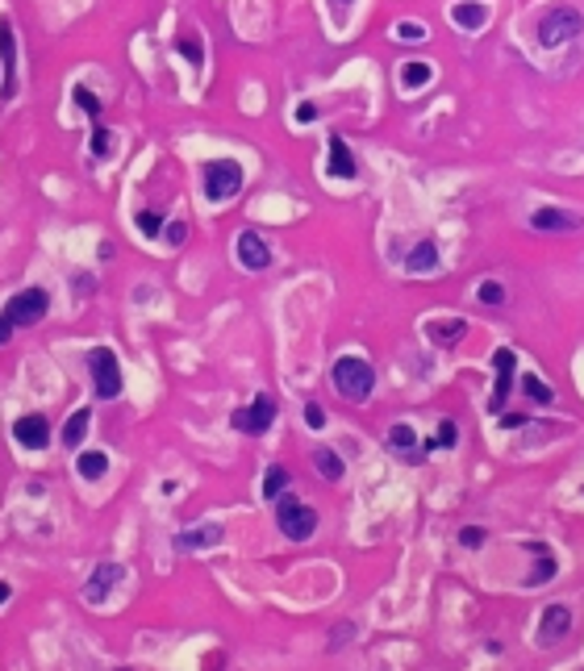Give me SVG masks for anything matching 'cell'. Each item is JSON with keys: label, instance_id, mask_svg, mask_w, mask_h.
Returning <instances> with one entry per match:
<instances>
[{"label": "cell", "instance_id": "6da1fadb", "mask_svg": "<svg viewBox=\"0 0 584 671\" xmlns=\"http://www.w3.org/2000/svg\"><path fill=\"white\" fill-rule=\"evenodd\" d=\"M372 383H376V372H372V363H367V359L347 355V359L334 363V388H339L342 396L364 400V396H372Z\"/></svg>", "mask_w": 584, "mask_h": 671}, {"label": "cell", "instance_id": "7a4b0ae2", "mask_svg": "<svg viewBox=\"0 0 584 671\" xmlns=\"http://www.w3.org/2000/svg\"><path fill=\"white\" fill-rule=\"evenodd\" d=\"M580 30H584L580 13H576V9H555V13L543 17V25H538V42H543L547 50H555V47H563V42L580 38Z\"/></svg>", "mask_w": 584, "mask_h": 671}, {"label": "cell", "instance_id": "3957f363", "mask_svg": "<svg viewBox=\"0 0 584 671\" xmlns=\"http://www.w3.org/2000/svg\"><path fill=\"white\" fill-rule=\"evenodd\" d=\"M88 372H92V383H97V396H117L122 392V367H117V355L109 347H92L88 350Z\"/></svg>", "mask_w": 584, "mask_h": 671}, {"label": "cell", "instance_id": "277c9868", "mask_svg": "<svg viewBox=\"0 0 584 671\" xmlns=\"http://www.w3.org/2000/svg\"><path fill=\"white\" fill-rule=\"evenodd\" d=\"M276 526H280L292 542H305V538H313L317 513L309 509V504H301V501H280V504H276Z\"/></svg>", "mask_w": 584, "mask_h": 671}, {"label": "cell", "instance_id": "5b68a950", "mask_svg": "<svg viewBox=\"0 0 584 671\" xmlns=\"http://www.w3.org/2000/svg\"><path fill=\"white\" fill-rule=\"evenodd\" d=\"M47 309H50L47 292H42V288H25V292H17V297L4 305V317H9L13 325H38L47 317Z\"/></svg>", "mask_w": 584, "mask_h": 671}, {"label": "cell", "instance_id": "8992f818", "mask_svg": "<svg viewBox=\"0 0 584 671\" xmlns=\"http://www.w3.org/2000/svg\"><path fill=\"white\" fill-rule=\"evenodd\" d=\"M243 188V168L238 163H209L205 168V196L209 201H230L234 192Z\"/></svg>", "mask_w": 584, "mask_h": 671}, {"label": "cell", "instance_id": "52a82bcc", "mask_svg": "<svg viewBox=\"0 0 584 671\" xmlns=\"http://www.w3.org/2000/svg\"><path fill=\"white\" fill-rule=\"evenodd\" d=\"M13 438H17V446H25V451H42V446L50 443V421L42 417V413H25V417H17V426H13Z\"/></svg>", "mask_w": 584, "mask_h": 671}, {"label": "cell", "instance_id": "ba28073f", "mask_svg": "<svg viewBox=\"0 0 584 671\" xmlns=\"http://www.w3.org/2000/svg\"><path fill=\"white\" fill-rule=\"evenodd\" d=\"M0 63H4V84H0V96L9 100L17 92V38H13L9 17H0Z\"/></svg>", "mask_w": 584, "mask_h": 671}, {"label": "cell", "instance_id": "9c48e42d", "mask_svg": "<svg viewBox=\"0 0 584 671\" xmlns=\"http://www.w3.org/2000/svg\"><path fill=\"white\" fill-rule=\"evenodd\" d=\"M493 367H497V383H493L488 409H493V413H501V405H505V396H510V388H513V372H518V359H513V350L501 347L497 355H493Z\"/></svg>", "mask_w": 584, "mask_h": 671}, {"label": "cell", "instance_id": "30bf717a", "mask_svg": "<svg viewBox=\"0 0 584 671\" xmlns=\"http://www.w3.org/2000/svg\"><path fill=\"white\" fill-rule=\"evenodd\" d=\"M122 580H125V567L122 563H100L97 572H92V580H88V588H84L88 605H105V600H109V592L122 584Z\"/></svg>", "mask_w": 584, "mask_h": 671}, {"label": "cell", "instance_id": "8fae6325", "mask_svg": "<svg viewBox=\"0 0 584 671\" xmlns=\"http://www.w3.org/2000/svg\"><path fill=\"white\" fill-rule=\"evenodd\" d=\"M271 421H276V400H271V396H255L243 413H234V426H238V430L259 434V430H268Z\"/></svg>", "mask_w": 584, "mask_h": 671}, {"label": "cell", "instance_id": "7c38bea8", "mask_svg": "<svg viewBox=\"0 0 584 671\" xmlns=\"http://www.w3.org/2000/svg\"><path fill=\"white\" fill-rule=\"evenodd\" d=\"M238 263H243L246 271H263V267L271 263L268 242L259 238L255 229H243V234H238Z\"/></svg>", "mask_w": 584, "mask_h": 671}, {"label": "cell", "instance_id": "4fadbf2b", "mask_svg": "<svg viewBox=\"0 0 584 671\" xmlns=\"http://www.w3.org/2000/svg\"><path fill=\"white\" fill-rule=\"evenodd\" d=\"M568 625H572L568 605H547V609H543V622H538V642H555V638H563L568 634Z\"/></svg>", "mask_w": 584, "mask_h": 671}, {"label": "cell", "instance_id": "5bb4252c", "mask_svg": "<svg viewBox=\"0 0 584 671\" xmlns=\"http://www.w3.org/2000/svg\"><path fill=\"white\" fill-rule=\"evenodd\" d=\"M530 226L543 229V234H560V229H580V217L563 213V209H535Z\"/></svg>", "mask_w": 584, "mask_h": 671}, {"label": "cell", "instance_id": "9a60e30c", "mask_svg": "<svg viewBox=\"0 0 584 671\" xmlns=\"http://www.w3.org/2000/svg\"><path fill=\"white\" fill-rule=\"evenodd\" d=\"M426 334L434 338V347H455V342L468 334V325H463L459 317H438V322L426 325Z\"/></svg>", "mask_w": 584, "mask_h": 671}, {"label": "cell", "instance_id": "2e32d148", "mask_svg": "<svg viewBox=\"0 0 584 671\" xmlns=\"http://www.w3.org/2000/svg\"><path fill=\"white\" fill-rule=\"evenodd\" d=\"M330 176H339V180H351L355 176V159H351V151H347V138H342V133L330 138Z\"/></svg>", "mask_w": 584, "mask_h": 671}, {"label": "cell", "instance_id": "e0dca14e", "mask_svg": "<svg viewBox=\"0 0 584 671\" xmlns=\"http://www.w3.org/2000/svg\"><path fill=\"white\" fill-rule=\"evenodd\" d=\"M221 542V526H196V529H184L180 534V551H205V546H218Z\"/></svg>", "mask_w": 584, "mask_h": 671}, {"label": "cell", "instance_id": "ac0fdd59", "mask_svg": "<svg viewBox=\"0 0 584 671\" xmlns=\"http://www.w3.org/2000/svg\"><path fill=\"white\" fill-rule=\"evenodd\" d=\"M451 22L463 25V30H480V25L488 22V4H480V0H463V4L451 9Z\"/></svg>", "mask_w": 584, "mask_h": 671}, {"label": "cell", "instance_id": "d6986e66", "mask_svg": "<svg viewBox=\"0 0 584 671\" xmlns=\"http://www.w3.org/2000/svg\"><path fill=\"white\" fill-rule=\"evenodd\" d=\"M88 426H92V409H75L72 417H67V426H63V443L67 446H80L84 443Z\"/></svg>", "mask_w": 584, "mask_h": 671}, {"label": "cell", "instance_id": "ffe728a7", "mask_svg": "<svg viewBox=\"0 0 584 671\" xmlns=\"http://www.w3.org/2000/svg\"><path fill=\"white\" fill-rule=\"evenodd\" d=\"M434 263H438L434 242H422V246H414V251H409V259H405V267H409L414 276H422V271H434Z\"/></svg>", "mask_w": 584, "mask_h": 671}, {"label": "cell", "instance_id": "44dd1931", "mask_svg": "<svg viewBox=\"0 0 584 671\" xmlns=\"http://www.w3.org/2000/svg\"><path fill=\"white\" fill-rule=\"evenodd\" d=\"M75 468H80V476H84V479H100L105 471H109V455H105V451H84Z\"/></svg>", "mask_w": 584, "mask_h": 671}, {"label": "cell", "instance_id": "7402d4cb", "mask_svg": "<svg viewBox=\"0 0 584 671\" xmlns=\"http://www.w3.org/2000/svg\"><path fill=\"white\" fill-rule=\"evenodd\" d=\"M313 468L322 471L326 479H342V459L330 451V446H317L313 451Z\"/></svg>", "mask_w": 584, "mask_h": 671}, {"label": "cell", "instance_id": "603a6c76", "mask_svg": "<svg viewBox=\"0 0 584 671\" xmlns=\"http://www.w3.org/2000/svg\"><path fill=\"white\" fill-rule=\"evenodd\" d=\"M430 75H434L430 63H405V67H401V84L405 88H422V84H430Z\"/></svg>", "mask_w": 584, "mask_h": 671}, {"label": "cell", "instance_id": "cb8c5ba5", "mask_svg": "<svg viewBox=\"0 0 584 671\" xmlns=\"http://www.w3.org/2000/svg\"><path fill=\"white\" fill-rule=\"evenodd\" d=\"M522 392L530 396V400H538V405H551V400H555V392H551L547 383L538 380V375H530V372H522Z\"/></svg>", "mask_w": 584, "mask_h": 671}, {"label": "cell", "instance_id": "d4e9b609", "mask_svg": "<svg viewBox=\"0 0 584 671\" xmlns=\"http://www.w3.org/2000/svg\"><path fill=\"white\" fill-rule=\"evenodd\" d=\"M284 488H288V471H284V468H271L268 476H263V496H268V501H276Z\"/></svg>", "mask_w": 584, "mask_h": 671}, {"label": "cell", "instance_id": "484cf974", "mask_svg": "<svg viewBox=\"0 0 584 671\" xmlns=\"http://www.w3.org/2000/svg\"><path fill=\"white\" fill-rule=\"evenodd\" d=\"M476 297L485 300V305H505V288H501L497 280H485V284L476 288Z\"/></svg>", "mask_w": 584, "mask_h": 671}, {"label": "cell", "instance_id": "4316f807", "mask_svg": "<svg viewBox=\"0 0 584 671\" xmlns=\"http://www.w3.org/2000/svg\"><path fill=\"white\" fill-rule=\"evenodd\" d=\"M389 443L397 446V451H409V446L417 443V434L409 430V426H392V430H389Z\"/></svg>", "mask_w": 584, "mask_h": 671}, {"label": "cell", "instance_id": "83f0119b", "mask_svg": "<svg viewBox=\"0 0 584 671\" xmlns=\"http://www.w3.org/2000/svg\"><path fill=\"white\" fill-rule=\"evenodd\" d=\"M75 105L84 108L88 117H100V100H97V92H88V88H75Z\"/></svg>", "mask_w": 584, "mask_h": 671}, {"label": "cell", "instance_id": "f1b7e54d", "mask_svg": "<svg viewBox=\"0 0 584 671\" xmlns=\"http://www.w3.org/2000/svg\"><path fill=\"white\" fill-rule=\"evenodd\" d=\"M134 221H138V229H142L146 238H155L159 229H163V217H159V213H150V209H146V213H138Z\"/></svg>", "mask_w": 584, "mask_h": 671}, {"label": "cell", "instance_id": "f546056e", "mask_svg": "<svg viewBox=\"0 0 584 671\" xmlns=\"http://www.w3.org/2000/svg\"><path fill=\"white\" fill-rule=\"evenodd\" d=\"M397 38H401V42H426V30L414 22H401L397 25Z\"/></svg>", "mask_w": 584, "mask_h": 671}, {"label": "cell", "instance_id": "4dcf8cb0", "mask_svg": "<svg viewBox=\"0 0 584 671\" xmlns=\"http://www.w3.org/2000/svg\"><path fill=\"white\" fill-rule=\"evenodd\" d=\"M551 575H555V559H547V555H543V563L535 567V575H530L526 584H530V588H535V584H547Z\"/></svg>", "mask_w": 584, "mask_h": 671}, {"label": "cell", "instance_id": "1f68e13d", "mask_svg": "<svg viewBox=\"0 0 584 671\" xmlns=\"http://www.w3.org/2000/svg\"><path fill=\"white\" fill-rule=\"evenodd\" d=\"M438 446H455L459 443V430H455V421H442V426H438V438H434Z\"/></svg>", "mask_w": 584, "mask_h": 671}, {"label": "cell", "instance_id": "d6a6232c", "mask_svg": "<svg viewBox=\"0 0 584 671\" xmlns=\"http://www.w3.org/2000/svg\"><path fill=\"white\" fill-rule=\"evenodd\" d=\"M109 138H113L109 130H97V133H92V155H100V159L109 155Z\"/></svg>", "mask_w": 584, "mask_h": 671}, {"label": "cell", "instance_id": "836d02e7", "mask_svg": "<svg viewBox=\"0 0 584 671\" xmlns=\"http://www.w3.org/2000/svg\"><path fill=\"white\" fill-rule=\"evenodd\" d=\"M305 421H309L313 430H322V426H326V409H322V405H305Z\"/></svg>", "mask_w": 584, "mask_h": 671}, {"label": "cell", "instance_id": "e575fe53", "mask_svg": "<svg viewBox=\"0 0 584 671\" xmlns=\"http://www.w3.org/2000/svg\"><path fill=\"white\" fill-rule=\"evenodd\" d=\"M459 542H463V546H480V542H485V529L468 526V529H463V534H459Z\"/></svg>", "mask_w": 584, "mask_h": 671}, {"label": "cell", "instance_id": "d590c367", "mask_svg": "<svg viewBox=\"0 0 584 671\" xmlns=\"http://www.w3.org/2000/svg\"><path fill=\"white\" fill-rule=\"evenodd\" d=\"M184 238H188V226H184V221H176V226H167V242H171V246H180Z\"/></svg>", "mask_w": 584, "mask_h": 671}, {"label": "cell", "instance_id": "8d00e7d4", "mask_svg": "<svg viewBox=\"0 0 584 671\" xmlns=\"http://www.w3.org/2000/svg\"><path fill=\"white\" fill-rule=\"evenodd\" d=\"M501 426H505V430H518V426H526V417L522 413H501Z\"/></svg>", "mask_w": 584, "mask_h": 671}, {"label": "cell", "instance_id": "74e56055", "mask_svg": "<svg viewBox=\"0 0 584 671\" xmlns=\"http://www.w3.org/2000/svg\"><path fill=\"white\" fill-rule=\"evenodd\" d=\"M9 334H13V322H9V317H4V313H0V347L9 342Z\"/></svg>", "mask_w": 584, "mask_h": 671}, {"label": "cell", "instance_id": "f35d334b", "mask_svg": "<svg viewBox=\"0 0 584 671\" xmlns=\"http://www.w3.org/2000/svg\"><path fill=\"white\" fill-rule=\"evenodd\" d=\"M180 50H184V55H188V59H201V47H196V42H188V38H184V42H180Z\"/></svg>", "mask_w": 584, "mask_h": 671}, {"label": "cell", "instance_id": "ab89813d", "mask_svg": "<svg viewBox=\"0 0 584 671\" xmlns=\"http://www.w3.org/2000/svg\"><path fill=\"white\" fill-rule=\"evenodd\" d=\"M317 117V108L313 105H301V108H296V121H313Z\"/></svg>", "mask_w": 584, "mask_h": 671}, {"label": "cell", "instance_id": "60d3db41", "mask_svg": "<svg viewBox=\"0 0 584 671\" xmlns=\"http://www.w3.org/2000/svg\"><path fill=\"white\" fill-rule=\"evenodd\" d=\"M4 600H9V584H4V580H0V605H4Z\"/></svg>", "mask_w": 584, "mask_h": 671}, {"label": "cell", "instance_id": "b9f144b4", "mask_svg": "<svg viewBox=\"0 0 584 671\" xmlns=\"http://www.w3.org/2000/svg\"><path fill=\"white\" fill-rule=\"evenodd\" d=\"M339 4H347V0H339Z\"/></svg>", "mask_w": 584, "mask_h": 671}]
</instances>
